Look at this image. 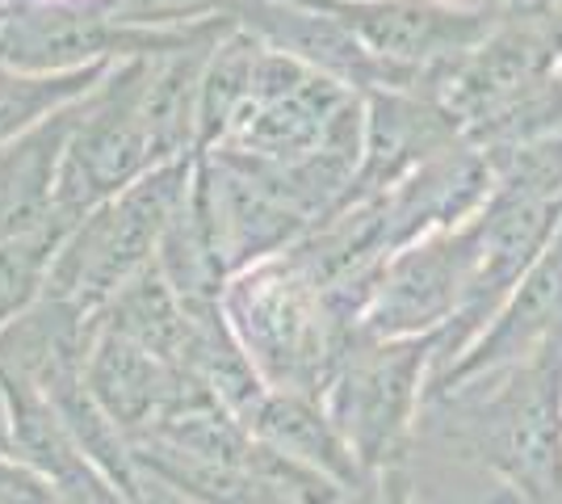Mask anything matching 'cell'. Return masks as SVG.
Listing matches in <instances>:
<instances>
[{"label": "cell", "instance_id": "16", "mask_svg": "<svg viewBox=\"0 0 562 504\" xmlns=\"http://www.w3.org/2000/svg\"><path fill=\"white\" fill-rule=\"evenodd\" d=\"M248 0H101V9L117 25L131 30H186V25L218 22L244 13Z\"/></svg>", "mask_w": 562, "mask_h": 504}, {"label": "cell", "instance_id": "15", "mask_svg": "<svg viewBox=\"0 0 562 504\" xmlns=\"http://www.w3.org/2000/svg\"><path fill=\"white\" fill-rule=\"evenodd\" d=\"M71 223L64 215L47 219L30 232H18L9 240H0V333L47 294L50 261L59 253Z\"/></svg>", "mask_w": 562, "mask_h": 504}, {"label": "cell", "instance_id": "14", "mask_svg": "<svg viewBox=\"0 0 562 504\" xmlns=\"http://www.w3.org/2000/svg\"><path fill=\"white\" fill-rule=\"evenodd\" d=\"M260 38L235 25L232 34L214 47L211 64L202 72V93H198V152H211L227 139L239 110L252 97V76H257Z\"/></svg>", "mask_w": 562, "mask_h": 504}, {"label": "cell", "instance_id": "3", "mask_svg": "<svg viewBox=\"0 0 562 504\" xmlns=\"http://www.w3.org/2000/svg\"><path fill=\"white\" fill-rule=\"evenodd\" d=\"M147 64L151 59H122L105 76V85L85 101L80 119L71 126L59 177H55V211L68 223H80L89 211L131 190L143 172L165 165L143 119Z\"/></svg>", "mask_w": 562, "mask_h": 504}, {"label": "cell", "instance_id": "12", "mask_svg": "<svg viewBox=\"0 0 562 504\" xmlns=\"http://www.w3.org/2000/svg\"><path fill=\"white\" fill-rule=\"evenodd\" d=\"M97 320L117 328V333H126L131 340H139L143 349H151L156 358H165L172 370L186 374L189 307L156 261L139 269L126 287L117 290L114 299L97 312Z\"/></svg>", "mask_w": 562, "mask_h": 504}, {"label": "cell", "instance_id": "17", "mask_svg": "<svg viewBox=\"0 0 562 504\" xmlns=\"http://www.w3.org/2000/svg\"><path fill=\"white\" fill-rule=\"evenodd\" d=\"M0 504H59L50 488L34 467H25L22 458L0 450Z\"/></svg>", "mask_w": 562, "mask_h": 504}, {"label": "cell", "instance_id": "13", "mask_svg": "<svg viewBox=\"0 0 562 504\" xmlns=\"http://www.w3.org/2000/svg\"><path fill=\"white\" fill-rule=\"evenodd\" d=\"M114 68L117 64H97V68L55 72V76L0 68V147L22 139L30 131H38L47 119L64 114L71 105H80L85 97H93Z\"/></svg>", "mask_w": 562, "mask_h": 504}, {"label": "cell", "instance_id": "6", "mask_svg": "<svg viewBox=\"0 0 562 504\" xmlns=\"http://www.w3.org/2000/svg\"><path fill=\"white\" fill-rule=\"evenodd\" d=\"M479 248H483V219L470 232L420 240L382 261L357 336L407 340L446 324V315H453V307H462L467 299L470 278L479 269Z\"/></svg>", "mask_w": 562, "mask_h": 504}, {"label": "cell", "instance_id": "9", "mask_svg": "<svg viewBox=\"0 0 562 504\" xmlns=\"http://www.w3.org/2000/svg\"><path fill=\"white\" fill-rule=\"evenodd\" d=\"M352 97L357 93L349 85H340L324 72H311L290 93L269 97V101H248L218 147H232V152H244L252 160H269V165H294L328 139L331 122Z\"/></svg>", "mask_w": 562, "mask_h": 504}, {"label": "cell", "instance_id": "4", "mask_svg": "<svg viewBox=\"0 0 562 504\" xmlns=\"http://www.w3.org/2000/svg\"><path fill=\"white\" fill-rule=\"evenodd\" d=\"M193 30L198 25L131 30L117 25L101 0H0V68L55 76L122 59H156L181 47Z\"/></svg>", "mask_w": 562, "mask_h": 504}, {"label": "cell", "instance_id": "7", "mask_svg": "<svg viewBox=\"0 0 562 504\" xmlns=\"http://www.w3.org/2000/svg\"><path fill=\"white\" fill-rule=\"evenodd\" d=\"M495 462L529 504H562V345L516 370L487 416Z\"/></svg>", "mask_w": 562, "mask_h": 504}, {"label": "cell", "instance_id": "1", "mask_svg": "<svg viewBox=\"0 0 562 504\" xmlns=\"http://www.w3.org/2000/svg\"><path fill=\"white\" fill-rule=\"evenodd\" d=\"M223 312L244 354L273 391L319 395L357 336L340 333L319 287L285 253L232 273Z\"/></svg>", "mask_w": 562, "mask_h": 504}, {"label": "cell", "instance_id": "5", "mask_svg": "<svg viewBox=\"0 0 562 504\" xmlns=\"http://www.w3.org/2000/svg\"><path fill=\"white\" fill-rule=\"evenodd\" d=\"M432 349H437V336H424V340L357 336L345 349V358L336 361L324 387V408L366 471H378L395 458L398 433L407 429L420 370Z\"/></svg>", "mask_w": 562, "mask_h": 504}, {"label": "cell", "instance_id": "2", "mask_svg": "<svg viewBox=\"0 0 562 504\" xmlns=\"http://www.w3.org/2000/svg\"><path fill=\"white\" fill-rule=\"evenodd\" d=\"M193 160L198 156L156 165L131 190H122L105 206L71 223V232L50 261L47 294L68 299L89 315L101 312L139 269L156 261L168 223L189 193Z\"/></svg>", "mask_w": 562, "mask_h": 504}, {"label": "cell", "instance_id": "8", "mask_svg": "<svg viewBox=\"0 0 562 504\" xmlns=\"http://www.w3.org/2000/svg\"><path fill=\"white\" fill-rule=\"evenodd\" d=\"M97 315L80 312L68 299L43 294L0 333V379L59 395L85 379V358L93 345Z\"/></svg>", "mask_w": 562, "mask_h": 504}, {"label": "cell", "instance_id": "10", "mask_svg": "<svg viewBox=\"0 0 562 504\" xmlns=\"http://www.w3.org/2000/svg\"><path fill=\"white\" fill-rule=\"evenodd\" d=\"M181 379L186 374L172 370L165 358H156L139 340H131L126 333L97 320L93 345L85 358V387L97 400V408L126 437H139L160 421V412L172 404Z\"/></svg>", "mask_w": 562, "mask_h": 504}, {"label": "cell", "instance_id": "11", "mask_svg": "<svg viewBox=\"0 0 562 504\" xmlns=\"http://www.w3.org/2000/svg\"><path fill=\"white\" fill-rule=\"evenodd\" d=\"M252 437L273 446L281 455L299 458L306 467L328 471L331 480L349 483V488H366V467L357 462L349 441L331 425L328 408L319 395H303V391H269V400L260 404L257 421H252Z\"/></svg>", "mask_w": 562, "mask_h": 504}]
</instances>
